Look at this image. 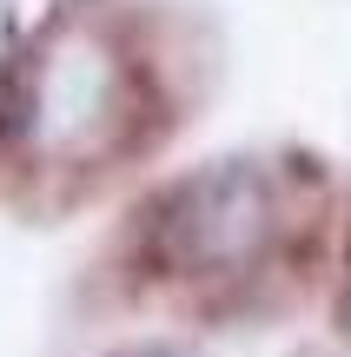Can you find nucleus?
Listing matches in <instances>:
<instances>
[{"label":"nucleus","mask_w":351,"mask_h":357,"mask_svg":"<svg viewBox=\"0 0 351 357\" xmlns=\"http://www.w3.org/2000/svg\"><path fill=\"white\" fill-rule=\"evenodd\" d=\"M345 318H351V305H345Z\"/></svg>","instance_id":"nucleus-2"},{"label":"nucleus","mask_w":351,"mask_h":357,"mask_svg":"<svg viewBox=\"0 0 351 357\" xmlns=\"http://www.w3.org/2000/svg\"><path fill=\"white\" fill-rule=\"evenodd\" d=\"M166 238L186 265H239V258H259V245L272 238V199H265L259 172L246 166H219L199 185L179 192L166 218Z\"/></svg>","instance_id":"nucleus-1"}]
</instances>
